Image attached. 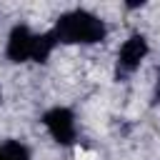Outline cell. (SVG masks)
<instances>
[{"mask_svg": "<svg viewBox=\"0 0 160 160\" xmlns=\"http://www.w3.org/2000/svg\"><path fill=\"white\" fill-rule=\"evenodd\" d=\"M105 32H108L105 22L88 10H70V12L60 15L55 22V30H52L58 42H82V45L100 42L105 38Z\"/></svg>", "mask_w": 160, "mask_h": 160, "instance_id": "obj_1", "label": "cell"}, {"mask_svg": "<svg viewBox=\"0 0 160 160\" xmlns=\"http://www.w3.org/2000/svg\"><path fill=\"white\" fill-rule=\"evenodd\" d=\"M42 122L48 128V132L52 135L55 142L60 145H70L75 140V115L68 108H52L42 115Z\"/></svg>", "mask_w": 160, "mask_h": 160, "instance_id": "obj_2", "label": "cell"}, {"mask_svg": "<svg viewBox=\"0 0 160 160\" xmlns=\"http://www.w3.org/2000/svg\"><path fill=\"white\" fill-rule=\"evenodd\" d=\"M32 42H35V32H30L28 25H15L8 35V58L12 62H25L32 58Z\"/></svg>", "mask_w": 160, "mask_h": 160, "instance_id": "obj_3", "label": "cell"}, {"mask_svg": "<svg viewBox=\"0 0 160 160\" xmlns=\"http://www.w3.org/2000/svg\"><path fill=\"white\" fill-rule=\"evenodd\" d=\"M145 55H148V40L142 35H130L122 42V48H120L118 65H120V70L132 72L135 68H140V62L145 60Z\"/></svg>", "mask_w": 160, "mask_h": 160, "instance_id": "obj_4", "label": "cell"}, {"mask_svg": "<svg viewBox=\"0 0 160 160\" xmlns=\"http://www.w3.org/2000/svg\"><path fill=\"white\" fill-rule=\"evenodd\" d=\"M58 45V38L52 32H42V35H35V42H32V58L35 62H45L52 52V48Z\"/></svg>", "mask_w": 160, "mask_h": 160, "instance_id": "obj_5", "label": "cell"}, {"mask_svg": "<svg viewBox=\"0 0 160 160\" xmlns=\"http://www.w3.org/2000/svg\"><path fill=\"white\" fill-rule=\"evenodd\" d=\"M0 160H30V150L18 140H8L0 145Z\"/></svg>", "mask_w": 160, "mask_h": 160, "instance_id": "obj_6", "label": "cell"}, {"mask_svg": "<svg viewBox=\"0 0 160 160\" xmlns=\"http://www.w3.org/2000/svg\"><path fill=\"white\" fill-rule=\"evenodd\" d=\"M155 102H160V72H158V82H155Z\"/></svg>", "mask_w": 160, "mask_h": 160, "instance_id": "obj_7", "label": "cell"}, {"mask_svg": "<svg viewBox=\"0 0 160 160\" xmlns=\"http://www.w3.org/2000/svg\"><path fill=\"white\" fill-rule=\"evenodd\" d=\"M0 100H2V92H0Z\"/></svg>", "mask_w": 160, "mask_h": 160, "instance_id": "obj_8", "label": "cell"}]
</instances>
